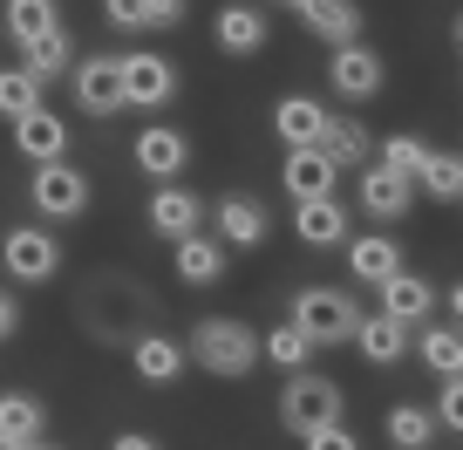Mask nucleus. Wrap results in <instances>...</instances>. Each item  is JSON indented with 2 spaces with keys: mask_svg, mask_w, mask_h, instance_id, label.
Instances as JSON below:
<instances>
[{
  "mask_svg": "<svg viewBox=\"0 0 463 450\" xmlns=\"http://www.w3.org/2000/svg\"><path fill=\"white\" fill-rule=\"evenodd\" d=\"M307 450H362V436L347 430V423H334V430H314V436H300Z\"/></svg>",
  "mask_w": 463,
  "mask_h": 450,
  "instance_id": "obj_35",
  "label": "nucleus"
},
{
  "mask_svg": "<svg viewBox=\"0 0 463 450\" xmlns=\"http://www.w3.org/2000/svg\"><path fill=\"white\" fill-rule=\"evenodd\" d=\"M28 205L42 218H82L89 212V171H75L69 158L61 164H34V177H28Z\"/></svg>",
  "mask_w": 463,
  "mask_h": 450,
  "instance_id": "obj_6",
  "label": "nucleus"
},
{
  "mask_svg": "<svg viewBox=\"0 0 463 450\" xmlns=\"http://www.w3.org/2000/svg\"><path fill=\"white\" fill-rule=\"evenodd\" d=\"M184 362H198L204 376H225V382H239V376H252V369H260V334H252L246 321H225V314H212V321H198V328H191V341H184Z\"/></svg>",
  "mask_w": 463,
  "mask_h": 450,
  "instance_id": "obj_1",
  "label": "nucleus"
},
{
  "mask_svg": "<svg viewBox=\"0 0 463 450\" xmlns=\"http://www.w3.org/2000/svg\"><path fill=\"white\" fill-rule=\"evenodd\" d=\"M347 341L362 349V362H375V369H395V362H402V349H409V328H395L389 314H362Z\"/></svg>",
  "mask_w": 463,
  "mask_h": 450,
  "instance_id": "obj_21",
  "label": "nucleus"
},
{
  "mask_svg": "<svg viewBox=\"0 0 463 450\" xmlns=\"http://www.w3.org/2000/svg\"><path fill=\"white\" fill-rule=\"evenodd\" d=\"M409 205H416V191H409L402 177H389L375 158H368V164H362V212L375 218V225H389V218H402Z\"/></svg>",
  "mask_w": 463,
  "mask_h": 450,
  "instance_id": "obj_19",
  "label": "nucleus"
},
{
  "mask_svg": "<svg viewBox=\"0 0 463 450\" xmlns=\"http://www.w3.org/2000/svg\"><path fill=\"white\" fill-rule=\"evenodd\" d=\"M21 450H61V444H48V436H34V444H21Z\"/></svg>",
  "mask_w": 463,
  "mask_h": 450,
  "instance_id": "obj_40",
  "label": "nucleus"
},
{
  "mask_svg": "<svg viewBox=\"0 0 463 450\" xmlns=\"http://www.w3.org/2000/svg\"><path fill=\"white\" fill-rule=\"evenodd\" d=\"M0 28H7L14 48H28V42H42L48 28H61V0H7V7H0Z\"/></svg>",
  "mask_w": 463,
  "mask_h": 450,
  "instance_id": "obj_23",
  "label": "nucleus"
},
{
  "mask_svg": "<svg viewBox=\"0 0 463 450\" xmlns=\"http://www.w3.org/2000/svg\"><path fill=\"white\" fill-rule=\"evenodd\" d=\"M416 349H422V362H430L436 376H457V362H463V341H457V328H430V334L416 341Z\"/></svg>",
  "mask_w": 463,
  "mask_h": 450,
  "instance_id": "obj_33",
  "label": "nucleus"
},
{
  "mask_svg": "<svg viewBox=\"0 0 463 450\" xmlns=\"http://www.w3.org/2000/svg\"><path fill=\"white\" fill-rule=\"evenodd\" d=\"M28 110H42V82H34L28 69H0V117L21 123Z\"/></svg>",
  "mask_w": 463,
  "mask_h": 450,
  "instance_id": "obj_32",
  "label": "nucleus"
},
{
  "mask_svg": "<svg viewBox=\"0 0 463 450\" xmlns=\"http://www.w3.org/2000/svg\"><path fill=\"white\" fill-rule=\"evenodd\" d=\"M137 171L150 177V185H177V171L191 164V137L171 130V123H150V130H137Z\"/></svg>",
  "mask_w": 463,
  "mask_h": 450,
  "instance_id": "obj_7",
  "label": "nucleus"
},
{
  "mask_svg": "<svg viewBox=\"0 0 463 450\" xmlns=\"http://www.w3.org/2000/svg\"><path fill=\"white\" fill-rule=\"evenodd\" d=\"M150 225H157L164 239L204 233V198H198V191H184V185H157V191H150Z\"/></svg>",
  "mask_w": 463,
  "mask_h": 450,
  "instance_id": "obj_12",
  "label": "nucleus"
},
{
  "mask_svg": "<svg viewBox=\"0 0 463 450\" xmlns=\"http://www.w3.org/2000/svg\"><path fill=\"white\" fill-rule=\"evenodd\" d=\"M177 280H184V287H218V280H225V246L204 239V233L177 239Z\"/></svg>",
  "mask_w": 463,
  "mask_h": 450,
  "instance_id": "obj_24",
  "label": "nucleus"
},
{
  "mask_svg": "<svg viewBox=\"0 0 463 450\" xmlns=\"http://www.w3.org/2000/svg\"><path fill=\"white\" fill-rule=\"evenodd\" d=\"M327 82L341 89L347 102H368V96H382V82H389V69H382V55H375V48L347 42V48H334V62H327Z\"/></svg>",
  "mask_w": 463,
  "mask_h": 450,
  "instance_id": "obj_8",
  "label": "nucleus"
},
{
  "mask_svg": "<svg viewBox=\"0 0 463 450\" xmlns=\"http://www.w3.org/2000/svg\"><path fill=\"white\" fill-rule=\"evenodd\" d=\"M0 273L21 280V287H42V280L61 273V239L48 225H14V233L0 239Z\"/></svg>",
  "mask_w": 463,
  "mask_h": 450,
  "instance_id": "obj_4",
  "label": "nucleus"
},
{
  "mask_svg": "<svg viewBox=\"0 0 463 450\" xmlns=\"http://www.w3.org/2000/svg\"><path fill=\"white\" fill-rule=\"evenodd\" d=\"M287 321L314 341V349H334V341H347V334H354L362 307H354V293H341V287H300Z\"/></svg>",
  "mask_w": 463,
  "mask_h": 450,
  "instance_id": "obj_3",
  "label": "nucleus"
},
{
  "mask_svg": "<svg viewBox=\"0 0 463 450\" xmlns=\"http://www.w3.org/2000/svg\"><path fill=\"white\" fill-rule=\"evenodd\" d=\"M260 239H266V205L252 198V191L218 198V246H225V253H252Z\"/></svg>",
  "mask_w": 463,
  "mask_h": 450,
  "instance_id": "obj_10",
  "label": "nucleus"
},
{
  "mask_svg": "<svg viewBox=\"0 0 463 450\" xmlns=\"http://www.w3.org/2000/svg\"><path fill=\"white\" fill-rule=\"evenodd\" d=\"M0 450H14V444H0Z\"/></svg>",
  "mask_w": 463,
  "mask_h": 450,
  "instance_id": "obj_42",
  "label": "nucleus"
},
{
  "mask_svg": "<svg viewBox=\"0 0 463 450\" xmlns=\"http://www.w3.org/2000/svg\"><path fill=\"white\" fill-rule=\"evenodd\" d=\"M320 123H327V102H314V96H279L273 102V130H279L287 150H314Z\"/></svg>",
  "mask_w": 463,
  "mask_h": 450,
  "instance_id": "obj_16",
  "label": "nucleus"
},
{
  "mask_svg": "<svg viewBox=\"0 0 463 450\" xmlns=\"http://www.w3.org/2000/svg\"><path fill=\"white\" fill-rule=\"evenodd\" d=\"M116 82H123V110H164L177 96V62L130 48V55H116Z\"/></svg>",
  "mask_w": 463,
  "mask_h": 450,
  "instance_id": "obj_5",
  "label": "nucleus"
},
{
  "mask_svg": "<svg viewBox=\"0 0 463 450\" xmlns=\"http://www.w3.org/2000/svg\"><path fill=\"white\" fill-rule=\"evenodd\" d=\"M14 334H21V301L0 293V341H14Z\"/></svg>",
  "mask_w": 463,
  "mask_h": 450,
  "instance_id": "obj_38",
  "label": "nucleus"
},
{
  "mask_svg": "<svg viewBox=\"0 0 463 450\" xmlns=\"http://www.w3.org/2000/svg\"><path fill=\"white\" fill-rule=\"evenodd\" d=\"M334 164L320 158V150H287V171H279V185L293 191V205H307V198H334Z\"/></svg>",
  "mask_w": 463,
  "mask_h": 450,
  "instance_id": "obj_22",
  "label": "nucleus"
},
{
  "mask_svg": "<svg viewBox=\"0 0 463 450\" xmlns=\"http://www.w3.org/2000/svg\"><path fill=\"white\" fill-rule=\"evenodd\" d=\"M273 7H300V0H273Z\"/></svg>",
  "mask_w": 463,
  "mask_h": 450,
  "instance_id": "obj_41",
  "label": "nucleus"
},
{
  "mask_svg": "<svg viewBox=\"0 0 463 450\" xmlns=\"http://www.w3.org/2000/svg\"><path fill=\"white\" fill-rule=\"evenodd\" d=\"M347 273L362 280V287H382V280L402 273V246H395V239H382V233L347 239Z\"/></svg>",
  "mask_w": 463,
  "mask_h": 450,
  "instance_id": "obj_20",
  "label": "nucleus"
},
{
  "mask_svg": "<svg viewBox=\"0 0 463 450\" xmlns=\"http://www.w3.org/2000/svg\"><path fill=\"white\" fill-rule=\"evenodd\" d=\"M184 21V0H150V28H177Z\"/></svg>",
  "mask_w": 463,
  "mask_h": 450,
  "instance_id": "obj_37",
  "label": "nucleus"
},
{
  "mask_svg": "<svg viewBox=\"0 0 463 450\" xmlns=\"http://www.w3.org/2000/svg\"><path fill=\"white\" fill-rule=\"evenodd\" d=\"M260 362H273V369H287V376H300V369L314 362V341H307L293 321H279V328L260 334Z\"/></svg>",
  "mask_w": 463,
  "mask_h": 450,
  "instance_id": "obj_28",
  "label": "nucleus"
},
{
  "mask_svg": "<svg viewBox=\"0 0 463 450\" xmlns=\"http://www.w3.org/2000/svg\"><path fill=\"white\" fill-rule=\"evenodd\" d=\"M130 369L144 382H177L191 362H184V341H171V334H144V341L130 349Z\"/></svg>",
  "mask_w": 463,
  "mask_h": 450,
  "instance_id": "obj_25",
  "label": "nucleus"
},
{
  "mask_svg": "<svg viewBox=\"0 0 463 450\" xmlns=\"http://www.w3.org/2000/svg\"><path fill=\"white\" fill-rule=\"evenodd\" d=\"M389 444L395 450H430L436 444V416L422 403H395L389 409Z\"/></svg>",
  "mask_w": 463,
  "mask_h": 450,
  "instance_id": "obj_29",
  "label": "nucleus"
},
{
  "mask_svg": "<svg viewBox=\"0 0 463 450\" xmlns=\"http://www.w3.org/2000/svg\"><path fill=\"white\" fill-rule=\"evenodd\" d=\"M430 416H443L449 430H457V423H463V382H457V376H443V403H436Z\"/></svg>",
  "mask_w": 463,
  "mask_h": 450,
  "instance_id": "obj_36",
  "label": "nucleus"
},
{
  "mask_svg": "<svg viewBox=\"0 0 463 450\" xmlns=\"http://www.w3.org/2000/svg\"><path fill=\"white\" fill-rule=\"evenodd\" d=\"M102 14H109V28L144 34V28H150V0H102Z\"/></svg>",
  "mask_w": 463,
  "mask_h": 450,
  "instance_id": "obj_34",
  "label": "nucleus"
},
{
  "mask_svg": "<svg viewBox=\"0 0 463 450\" xmlns=\"http://www.w3.org/2000/svg\"><path fill=\"white\" fill-rule=\"evenodd\" d=\"M266 34H273V21H266L252 0H232V7H218V21H212L218 55H260Z\"/></svg>",
  "mask_w": 463,
  "mask_h": 450,
  "instance_id": "obj_9",
  "label": "nucleus"
},
{
  "mask_svg": "<svg viewBox=\"0 0 463 450\" xmlns=\"http://www.w3.org/2000/svg\"><path fill=\"white\" fill-rule=\"evenodd\" d=\"M21 69H28L34 82H55V75H69V69H75V42H69V28H48L42 42H28V48H21Z\"/></svg>",
  "mask_w": 463,
  "mask_h": 450,
  "instance_id": "obj_27",
  "label": "nucleus"
},
{
  "mask_svg": "<svg viewBox=\"0 0 463 450\" xmlns=\"http://www.w3.org/2000/svg\"><path fill=\"white\" fill-rule=\"evenodd\" d=\"M42 430H48V409L34 403L28 389H7V396H0V444L21 450V444H34Z\"/></svg>",
  "mask_w": 463,
  "mask_h": 450,
  "instance_id": "obj_26",
  "label": "nucleus"
},
{
  "mask_svg": "<svg viewBox=\"0 0 463 450\" xmlns=\"http://www.w3.org/2000/svg\"><path fill=\"white\" fill-rule=\"evenodd\" d=\"M300 28L327 48H347V42H362V7L354 0H300Z\"/></svg>",
  "mask_w": 463,
  "mask_h": 450,
  "instance_id": "obj_13",
  "label": "nucleus"
},
{
  "mask_svg": "<svg viewBox=\"0 0 463 450\" xmlns=\"http://www.w3.org/2000/svg\"><path fill=\"white\" fill-rule=\"evenodd\" d=\"M75 102H82L89 117H116V110H123L116 55H89V62H75Z\"/></svg>",
  "mask_w": 463,
  "mask_h": 450,
  "instance_id": "obj_14",
  "label": "nucleus"
},
{
  "mask_svg": "<svg viewBox=\"0 0 463 450\" xmlns=\"http://www.w3.org/2000/svg\"><path fill=\"white\" fill-rule=\"evenodd\" d=\"M382 171L389 177H402L409 191H416V177H422V164H430V144H422V137H389V144H382Z\"/></svg>",
  "mask_w": 463,
  "mask_h": 450,
  "instance_id": "obj_30",
  "label": "nucleus"
},
{
  "mask_svg": "<svg viewBox=\"0 0 463 450\" xmlns=\"http://www.w3.org/2000/svg\"><path fill=\"white\" fill-rule=\"evenodd\" d=\"M416 191H430L436 205H457V198H463V164H457V150H443V158L430 150V164H422Z\"/></svg>",
  "mask_w": 463,
  "mask_h": 450,
  "instance_id": "obj_31",
  "label": "nucleus"
},
{
  "mask_svg": "<svg viewBox=\"0 0 463 450\" xmlns=\"http://www.w3.org/2000/svg\"><path fill=\"white\" fill-rule=\"evenodd\" d=\"M109 450H164V444H157V436H144V430H116Z\"/></svg>",
  "mask_w": 463,
  "mask_h": 450,
  "instance_id": "obj_39",
  "label": "nucleus"
},
{
  "mask_svg": "<svg viewBox=\"0 0 463 450\" xmlns=\"http://www.w3.org/2000/svg\"><path fill=\"white\" fill-rule=\"evenodd\" d=\"M314 150L334 164V171H347V164L362 171V164L375 158V137H368L362 117H334V110H327V123H320V144H314Z\"/></svg>",
  "mask_w": 463,
  "mask_h": 450,
  "instance_id": "obj_11",
  "label": "nucleus"
},
{
  "mask_svg": "<svg viewBox=\"0 0 463 450\" xmlns=\"http://www.w3.org/2000/svg\"><path fill=\"white\" fill-rule=\"evenodd\" d=\"M293 233H300V246H347V212H341V198H307V205H293Z\"/></svg>",
  "mask_w": 463,
  "mask_h": 450,
  "instance_id": "obj_18",
  "label": "nucleus"
},
{
  "mask_svg": "<svg viewBox=\"0 0 463 450\" xmlns=\"http://www.w3.org/2000/svg\"><path fill=\"white\" fill-rule=\"evenodd\" d=\"M14 144L28 150L34 164H61V158H69V123L42 102V110H28V117L14 123Z\"/></svg>",
  "mask_w": 463,
  "mask_h": 450,
  "instance_id": "obj_17",
  "label": "nucleus"
},
{
  "mask_svg": "<svg viewBox=\"0 0 463 450\" xmlns=\"http://www.w3.org/2000/svg\"><path fill=\"white\" fill-rule=\"evenodd\" d=\"M347 409L341 382L334 376H314V369H300V376L287 382V396H279V423H287L293 436H314V430H334Z\"/></svg>",
  "mask_w": 463,
  "mask_h": 450,
  "instance_id": "obj_2",
  "label": "nucleus"
},
{
  "mask_svg": "<svg viewBox=\"0 0 463 450\" xmlns=\"http://www.w3.org/2000/svg\"><path fill=\"white\" fill-rule=\"evenodd\" d=\"M375 293H382V314H389L395 328H416V321H430V307H436V287L422 273H409V266L395 280H382Z\"/></svg>",
  "mask_w": 463,
  "mask_h": 450,
  "instance_id": "obj_15",
  "label": "nucleus"
}]
</instances>
